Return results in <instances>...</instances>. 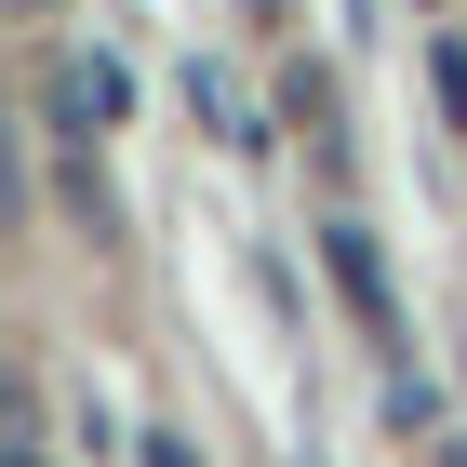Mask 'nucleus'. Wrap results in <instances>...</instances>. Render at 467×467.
Masks as SVG:
<instances>
[{
	"label": "nucleus",
	"instance_id": "obj_1",
	"mask_svg": "<svg viewBox=\"0 0 467 467\" xmlns=\"http://www.w3.org/2000/svg\"><path fill=\"white\" fill-rule=\"evenodd\" d=\"M120 108H134V80H120L108 54H80V67L54 80V120H67V147H108V134H120Z\"/></svg>",
	"mask_w": 467,
	"mask_h": 467
},
{
	"label": "nucleus",
	"instance_id": "obj_2",
	"mask_svg": "<svg viewBox=\"0 0 467 467\" xmlns=\"http://www.w3.org/2000/svg\"><path fill=\"white\" fill-rule=\"evenodd\" d=\"M321 254H334V281H348L360 334H400V294H388V267H374V227H321Z\"/></svg>",
	"mask_w": 467,
	"mask_h": 467
},
{
	"label": "nucleus",
	"instance_id": "obj_3",
	"mask_svg": "<svg viewBox=\"0 0 467 467\" xmlns=\"http://www.w3.org/2000/svg\"><path fill=\"white\" fill-rule=\"evenodd\" d=\"M428 94H441V108L467 120V40H441V54H428Z\"/></svg>",
	"mask_w": 467,
	"mask_h": 467
},
{
	"label": "nucleus",
	"instance_id": "obj_4",
	"mask_svg": "<svg viewBox=\"0 0 467 467\" xmlns=\"http://www.w3.org/2000/svg\"><path fill=\"white\" fill-rule=\"evenodd\" d=\"M27 214V174H14V120H0V227Z\"/></svg>",
	"mask_w": 467,
	"mask_h": 467
}]
</instances>
